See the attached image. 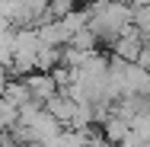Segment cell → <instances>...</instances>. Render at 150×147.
Segmentation results:
<instances>
[{
	"mask_svg": "<svg viewBox=\"0 0 150 147\" xmlns=\"http://www.w3.org/2000/svg\"><path fill=\"white\" fill-rule=\"evenodd\" d=\"M105 147H112V144H105Z\"/></svg>",
	"mask_w": 150,
	"mask_h": 147,
	"instance_id": "2",
	"label": "cell"
},
{
	"mask_svg": "<svg viewBox=\"0 0 150 147\" xmlns=\"http://www.w3.org/2000/svg\"><path fill=\"white\" fill-rule=\"evenodd\" d=\"M26 87H29L32 99H35V102H42V106H45L54 93H61L54 70H32V74H26Z\"/></svg>",
	"mask_w": 150,
	"mask_h": 147,
	"instance_id": "1",
	"label": "cell"
}]
</instances>
